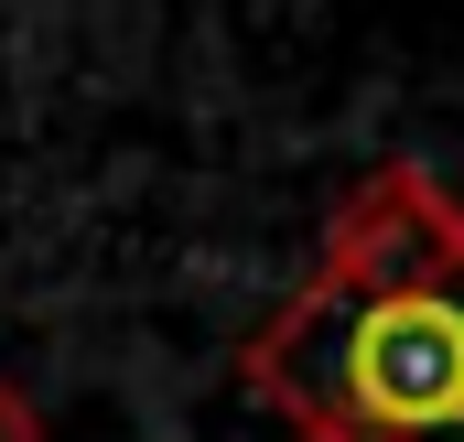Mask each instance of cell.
<instances>
[{
  "label": "cell",
  "instance_id": "1",
  "mask_svg": "<svg viewBox=\"0 0 464 442\" xmlns=\"http://www.w3.org/2000/svg\"><path fill=\"white\" fill-rule=\"evenodd\" d=\"M248 389L303 442H464V206L421 162L346 195L314 281L248 345Z\"/></svg>",
  "mask_w": 464,
  "mask_h": 442
},
{
  "label": "cell",
  "instance_id": "2",
  "mask_svg": "<svg viewBox=\"0 0 464 442\" xmlns=\"http://www.w3.org/2000/svg\"><path fill=\"white\" fill-rule=\"evenodd\" d=\"M0 442H44V410H33L11 378H0Z\"/></svg>",
  "mask_w": 464,
  "mask_h": 442
}]
</instances>
